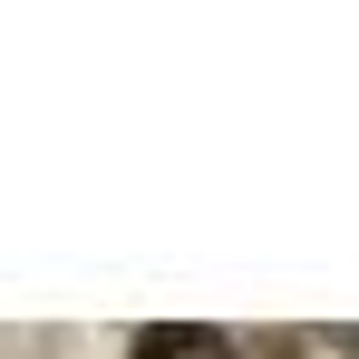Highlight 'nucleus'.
<instances>
[{"label": "nucleus", "instance_id": "f257e3e1", "mask_svg": "<svg viewBox=\"0 0 359 359\" xmlns=\"http://www.w3.org/2000/svg\"><path fill=\"white\" fill-rule=\"evenodd\" d=\"M126 359H243L233 330H204V320H156V330H136Z\"/></svg>", "mask_w": 359, "mask_h": 359}, {"label": "nucleus", "instance_id": "f03ea898", "mask_svg": "<svg viewBox=\"0 0 359 359\" xmlns=\"http://www.w3.org/2000/svg\"><path fill=\"white\" fill-rule=\"evenodd\" d=\"M320 340H330L340 359H359V320H340V330H320Z\"/></svg>", "mask_w": 359, "mask_h": 359}]
</instances>
